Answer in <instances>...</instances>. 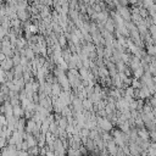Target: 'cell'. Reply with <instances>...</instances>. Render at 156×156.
<instances>
[{"label":"cell","instance_id":"6da1fadb","mask_svg":"<svg viewBox=\"0 0 156 156\" xmlns=\"http://www.w3.org/2000/svg\"><path fill=\"white\" fill-rule=\"evenodd\" d=\"M12 65H14V61H12L11 59L6 57L4 61L0 62V68H3L4 71H9V70L12 67Z\"/></svg>","mask_w":156,"mask_h":156},{"label":"cell","instance_id":"3957f363","mask_svg":"<svg viewBox=\"0 0 156 156\" xmlns=\"http://www.w3.org/2000/svg\"><path fill=\"white\" fill-rule=\"evenodd\" d=\"M22 113H23L22 109H21L18 105H16V106L14 107V116H15V117H20Z\"/></svg>","mask_w":156,"mask_h":156},{"label":"cell","instance_id":"277c9868","mask_svg":"<svg viewBox=\"0 0 156 156\" xmlns=\"http://www.w3.org/2000/svg\"><path fill=\"white\" fill-rule=\"evenodd\" d=\"M119 14H122V15H123V17L126 18V20H128V18H129V14H128L127 9H124V8H121V9H119Z\"/></svg>","mask_w":156,"mask_h":156},{"label":"cell","instance_id":"5b68a950","mask_svg":"<svg viewBox=\"0 0 156 156\" xmlns=\"http://www.w3.org/2000/svg\"><path fill=\"white\" fill-rule=\"evenodd\" d=\"M53 91H54V94H59V93H60V87L57 84H55L54 88H53Z\"/></svg>","mask_w":156,"mask_h":156},{"label":"cell","instance_id":"8992f818","mask_svg":"<svg viewBox=\"0 0 156 156\" xmlns=\"http://www.w3.org/2000/svg\"><path fill=\"white\" fill-rule=\"evenodd\" d=\"M106 2H107V3H111V2H112V0H106Z\"/></svg>","mask_w":156,"mask_h":156},{"label":"cell","instance_id":"7a4b0ae2","mask_svg":"<svg viewBox=\"0 0 156 156\" xmlns=\"http://www.w3.org/2000/svg\"><path fill=\"white\" fill-rule=\"evenodd\" d=\"M100 122V126L105 129V131H110L111 129V123L107 121V119H99Z\"/></svg>","mask_w":156,"mask_h":156}]
</instances>
